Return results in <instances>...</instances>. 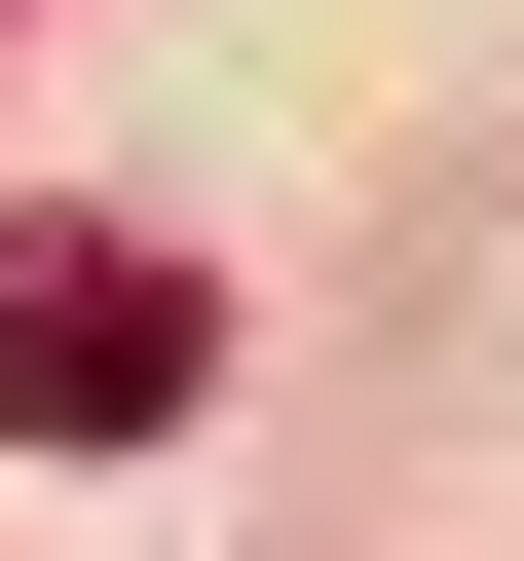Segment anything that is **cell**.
Listing matches in <instances>:
<instances>
[{
    "instance_id": "6da1fadb",
    "label": "cell",
    "mask_w": 524,
    "mask_h": 561,
    "mask_svg": "<svg viewBox=\"0 0 524 561\" xmlns=\"http://www.w3.org/2000/svg\"><path fill=\"white\" fill-rule=\"evenodd\" d=\"M187 375H225V300L150 225H0V449H150Z\"/></svg>"
}]
</instances>
